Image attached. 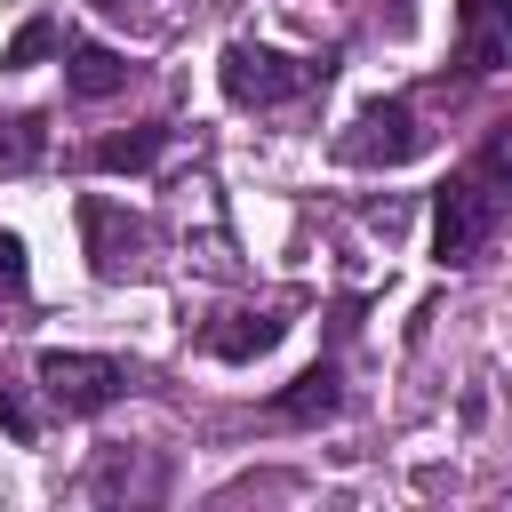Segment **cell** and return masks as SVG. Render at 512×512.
<instances>
[{"instance_id":"6da1fadb","label":"cell","mask_w":512,"mask_h":512,"mask_svg":"<svg viewBox=\"0 0 512 512\" xmlns=\"http://www.w3.org/2000/svg\"><path fill=\"white\" fill-rule=\"evenodd\" d=\"M328 72H336V56H280V48H264V40H232L224 48V64H216V80H224V96L240 104V112H272V104H288V96H304V88H328Z\"/></svg>"},{"instance_id":"7a4b0ae2","label":"cell","mask_w":512,"mask_h":512,"mask_svg":"<svg viewBox=\"0 0 512 512\" xmlns=\"http://www.w3.org/2000/svg\"><path fill=\"white\" fill-rule=\"evenodd\" d=\"M504 192H512V184H496L480 160H472V168H456V176L432 192V248H440V264H472V256L496 240Z\"/></svg>"},{"instance_id":"3957f363","label":"cell","mask_w":512,"mask_h":512,"mask_svg":"<svg viewBox=\"0 0 512 512\" xmlns=\"http://www.w3.org/2000/svg\"><path fill=\"white\" fill-rule=\"evenodd\" d=\"M424 144H432V136H424V120H416V104H408V96H384V104H368V112L336 136V160H344V168H408Z\"/></svg>"},{"instance_id":"277c9868","label":"cell","mask_w":512,"mask_h":512,"mask_svg":"<svg viewBox=\"0 0 512 512\" xmlns=\"http://www.w3.org/2000/svg\"><path fill=\"white\" fill-rule=\"evenodd\" d=\"M32 376H40L48 408H64V416H96V408H112L128 392V368L104 360V352H40Z\"/></svg>"},{"instance_id":"5b68a950","label":"cell","mask_w":512,"mask_h":512,"mask_svg":"<svg viewBox=\"0 0 512 512\" xmlns=\"http://www.w3.org/2000/svg\"><path fill=\"white\" fill-rule=\"evenodd\" d=\"M80 240H88L96 280H128V272H136V248L152 240V224L128 216L120 200H104V192H80Z\"/></svg>"},{"instance_id":"8992f818","label":"cell","mask_w":512,"mask_h":512,"mask_svg":"<svg viewBox=\"0 0 512 512\" xmlns=\"http://www.w3.org/2000/svg\"><path fill=\"white\" fill-rule=\"evenodd\" d=\"M512 64V0H456V72H504Z\"/></svg>"},{"instance_id":"52a82bcc","label":"cell","mask_w":512,"mask_h":512,"mask_svg":"<svg viewBox=\"0 0 512 512\" xmlns=\"http://www.w3.org/2000/svg\"><path fill=\"white\" fill-rule=\"evenodd\" d=\"M336 408H344V376H336V360L304 368V376H296V384L272 400V416H280V424H328Z\"/></svg>"},{"instance_id":"ba28073f","label":"cell","mask_w":512,"mask_h":512,"mask_svg":"<svg viewBox=\"0 0 512 512\" xmlns=\"http://www.w3.org/2000/svg\"><path fill=\"white\" fill-rule=\"evenodd\" d=\"M64 80H72V96H120L128 88V56H112V48H96V40H64Z\"/></svg>"},{"instance_id":"9c48e42d","label":"cell","mask_w":512,"mask_h":512,"mask_svg":"<svg viewBox=\"0 0 512 512\" xmlns=\"http://www.w3.org/2000/svg\"><path fill=\"white\" fill-rule=\"evenodd\" d=\"M280 328H288L280 312H224V320L208 328V352H216V360H256V352L280 344Z\"/></svg>"},{"instance_id":"30bf717a","label":"cell","mask_w":512,"mask_h":512,"mask_svg":"<svg viewBox=\"0 0 512 512\" xmlns=\"http://www.w3.org/2000/svg\"><path fill=\"white\" fill-rule=\"evenodd\" d=\"M168 152V128L152 120V128H128V136H104L96 152H88V168H104V176H144L152 160Z\"/></svg>"},{"instance_id":"8fae6325","label":"cell","mask_w":512,"mask_h":512,"mask_svg":"<svg viewBox=\"0 0 512 512\" xmlns=\"http://www.w3.org/2000/svg\"><path fill=\"white\" fill-rule=\"evenodd\" d=\"M40 152H48V120H40V112H16V120H0V176H24Z\"/></svg>"},{"instance_id":"7c38bea8","label":"cell","mask_w":512,"mask_h":512,"mask_svg":"<svg viewBox=\"0 0 512 512\" xmlns=\"http://www.w3.org/2000/svg\"><path fill=\"white\" fill-rule=\"evenodd\" d=\"M48 48H64V32H56V16H24V24H16V40H8V56H0V64H8V72H32V64H40V56H48Z\"/></svg>"},{"instance_id":"4fadbf2b","label":"cell","mask_w":512,"mask_h":512,"mask_svg":"<svg viewBox=\"0 0 512 512\" xmlns=\"http://www.w3.org/2000/svg\"><path fill=\"white\" fill-rule=\"evenodd\" d=\"M24 288H32V264H24V240L16 232H0V320L24 304Z\"/></svg>"},{"instance_id":"5bb4252c","label":"cell","mask_w":512,"mask_h":512,"mask_svg":"<svg viewBox=\"0 0 512 512\" xmlns=\"http://www.w3.org/2000/svg\"><path fill=\"white\" fill-rule=\"evenodd\" d=\"M0 424H8V440H24V448L40 440V408H32V400H24L8 376H0Z\"/></svg>"},{"instance_id":"9a60e30c","label":"cell","mask_w":512,"mask_h":512,"mask_svg":"<svg viewBox=\"0 0 512 512\" xmlns=\"http://www.w3.org/2000/svg\"><path fill=\"white\" fill-rule=\"evenodd\" d=\"M480 168H488L496 184H512V120H496V136L480 144Z\"/></svg>"},{"instance_id":"2e32d148","label":"cell","mask_w":512,"mask_h":512,"mask_svg":"<svg viewBox=\"0 0 512 512\" xmlns=\"http://www.w3.org/2000/svg\"><path fill=\"white\" fill-rule=\"evenodd\" d=\"M96 8H104V16H128V8H136V0H96Z\"/></svg>"}]
</instances>
